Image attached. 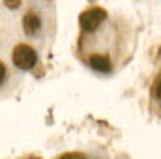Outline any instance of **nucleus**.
Here are the masks:
<instances>
[{
	"instance_id": "nucleus-1",
	"label": "nucleus",
	"mask_w": 161,
	"mask_h": 159,
	"mask_svg": "<svg viewBox=\"0 0 161 159\" xmlns=\"http://www.w3.org/2000/svg\"><path fill=\"white\" fill-rule=\"evenodd\" d=\"M11 60H13V64H15L17 69H21V71H28V69H32V68L38 64V52H36L30 45L19 43V45L13 47Z\"/></svg>"
},
{
	"instance_id": "nucleus-2",
	"label": "nucleus",
	"mask_w": 161,
	"mask_h": 159,
	"mask_svg": "<svg viewBox=\"0 0 161 159\" xmlns=\"http://www.w3.org/2000/svg\"><path fill=\"white\" fill-rule=\"evenodd\" d=\"M105 19H107V11L103 8H90V9L80 13L79 23L84 32H94Z\"/></svg>"
},
{
	"instance_id": "nucleus-3",
	"label": "nucleus",
	"mask_w": 161,
	"mask_h": 159,
	"mask_svg": "<svg viewBox=\"0 0 161 159\" xmlns=\"http://www.w3.org/2000/svg\"><path fill=\"white\" fill-rule=\"evenodd\" d=\"M41 28V19L40 15H36L34 11H28L25 17H23V30L26 36H36Z\"/></svg>"
},
{
	"instance_id": "nucleus-4",
	"label": "nucleus",
	"mask_w": 161,
	"mask_h": 159,
	"mask_svg": "<svg viewBox=\"0 0 161 159\" xmlns=\"http://www.w3.org/2000/svg\"><path fill=\"white\" fill-rule=\"evenodd\" d=\"M88 64H90L92 69H96V71H103V73L111 71V68H113L111 58H109L107 54H92V56L88 58Z\"/></svg>"
},
{
	"instance_id": "nucleus-5",
	"label": "nucleus",
	"mask_w": 161,
	"mask_h": 159,
	"mask_svg": "<svg viewBox=\"0 0 161 159\" xmlns=\"http://www.w3.org/2000/svg\"><path fill=\"white\" fill-rule=\"evenodd\" d=\"M152 92H154V96H156L158 99H161V71H159V75L156 77V80H154V86H152Z\"/></svg>"
},
{
	"instance_id": "nucleus-6",
	"label": "nucleus",
	"mask_w": 161,
	"mask_h": 159,
	"mask_svg": "<svg viewBox=\"0 0 161 159\" xmlns=\"http://www.w3.org/2000/svg\"><path fill=\"white\" fill-rule=\"evenodd\" d=\"M60 159H86V156H82V154H79V152H69V154L60 156Z\"/></svg>"
},
{
	"instance_id": "nucleus-7",
	"label": "nucleus",
	"mask_w": 161,
	"mask_h": 159,
	"mask_svg": "<svg viewBox=\"0 0 161 159\" xmlns=\"http://www.w3.org/2000/svg\"><path fill=\"white\" fill-rule=\"evenodd\" d=\"M4 4H6V8H9V9H17V8L21 6V0H4Z\"/></svg>"
},
{
	"instance_id": "nucleus-8",
	"label": "nucleus",
	"mask_w": 161,
	"mask_h": 159,
	"mask_svg": "<svg viewBox=\"0 0 161 159\" xmlns=\"http://www.w3.org/2000/svg\"><path fill=\"white\" fill-rule=\"evenodd\" d=\"M4 79H6V66L0 62V84L4 82Z\"/></svg>"
}]
</instances>
